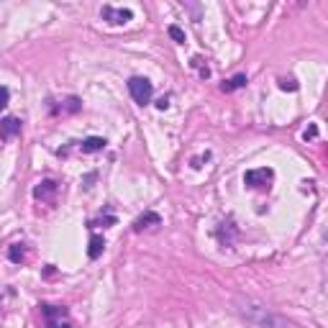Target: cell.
Returning a JSON list of instances; mask_svg holds the SVG:
<instances>
[{
    "label": "cell",
    "instance_id": "obj_4",
    "mask_svg": "<svg viewBox=\"0 0 328 328\" xmlns=\"http://www.w3.org/2000/svg\"><path fill=\"white\" fill-rule=\"evenodd\" d=\"M272 180H274V172H272L269 167L249 170V172H246V177H244V182H246L249 188H254V190H264V188H269V185H272Z\"/></svg>",
    "mask_w": 328,
    "mask_h": 328
},
{
    "label": "cell",
    "instance_id": "obj_11",
    "mask_svg": "<svg viewBox=\"0 0 328 328\" xmlns=\"http://www.w3.org/2000/svg\"><path fill=\"white\" fill-rule=\"evenodd\" d=\"M244 85H246V75H236V77H231V80L223 82V92L239 90V87H244Z\"/></svg>",
    "mask_w": 328,
    "mask_h": 328
},
{
    "label": "cell",
    "instance_id": "obj_7",
    "mask_svg": "<svg viewBox=\"0 0 328 328\" xmlns=\"http://www.w3.org/2000/svg\"><path fill=\"white\" fill-rule=\"evenodd\" d=\"M54 193H57V182H54V180H44V182L34 190V198L44 200V198H52Z\"/></svg>",
    "mask_w": 328,
    "mask_h": 328
},
{
    "label": "cell",
    "instance_id": "obj_12",
    "mask_svg": "<svg viewBox=\"0 0 328 328\" xmlns=\"http://www.w3.org/2000/svg\"><path fill=\"white\" fill-rule=\"evenodd\" d=\"M8 256H11V262H24V256H26V249H24V244H13L11 246V251H8Z\"/></svg>",
    "mask_w": 328,
    "mask_h": 328
},
{
    "label": "cell",
    "instance_id": "obj_17",
    "mask_svg": "<svg viewBox=\"0 0 328 328\" xmlns=\"http://www.w3.org/2000/svg\"><path fill=\"white\" fill-rule=\"evenodd\" d=\"M315 133H318V128H315V126H310V128H308V131H305L302 136H305V138H313Z\"/></svg>",
    "mask_w": 328,
    "mask_h": 328
},
{
    "label": "cell",
    "instance_id": "obj_5",
    "mask_svg": "<svg viewBox=\"0 0 328 328\" xmlns=\"http://www.w3.org/2000/svg\"><path fill=\"white\" fill-rule=\"evenodd\" d=\"M103 18L113 26H121V24H128L133 18V13L128 8H113V6H105L103 8Z\"/></svg>",
    "mask_w": 328,
    "mask_h": 328
},
{
    "label": "cell",
    "instance_id": "obj_2",
    "mask_svg": "<svg viewBox=\"0 0 328 328\" xmlns=\"http://www.w3.org/2000/svg\"><path fill=\"white\" fill-rule=\"evenodd\" d=\"M41 308V318L46 323V328H72V318H69V310L62 308V305H39Z\"/></svg>",
    "mask_w": 328,
    "mask_h": 328
},
{
    "label": "cell",
    "instance_id": "obj_15",
    "mask_svg": "<svg viewBox=\"0 0 328 328\" xmlns=\"http://www.w3.org/2000/svg\"><path fill=\"white\" fill-rule=\"evenodd\" d=\"M8 100H11V92H8V87H3V85H0V110H3V108L8 105Z\"/></svg>",
    "mask_w": 328,
    "mask_h": 328
},
{
    "label": "cell",
    "instance_id": "obj_3",
    "mask_svg": "<svg viewBox=\"0 0 328 328\" xmlns=\"http://www.w3.org/2000/svg\"><path fill=\"white\" fill-rule=\"evenodd\" d=\"M128 92L138 105H146L151 100V95H154V87H151V82L146 77H131L128 80Z\"/></svg>",
    "mask_w": 328,
    "mask_h": 328
},
{
    "label": "cell",
    "instance_id": "obj_8",
    "mask_svg": "<svg viewBox=\"0 0 328 328\" xmlns=\"http://www.w3.org/2000/svg\"><path fill=\"white\" fill-rule=\"evenodd\" d=\"M159 223H161V218L156 213H146L133 223V231H144V228H151V226H159Z\"/></svg>",
    "mask_w": 328,
    "mask_h": 328
},
{
    "label": "cell",
    "instance_id": "obj_14",
    "mask_svg": "<svg viewBox=\"0 0 328 328\" xmlns=\"http://www.w3.org/2000/svg\"><path fill=\"white\" fill-rule=\"evenodd\" d=\"M170 36L177 41V44H185V31L180 26H170Z\"/></svg>",
    "mask_w": 328,
    "mask_h": 328
},
{
    "label": "cell",
    "instance_id": "obj_1",
    "mask_svg": "<svg viewBox=\"0 0 328 328\" xmlns=\"http://www.w3.org/2000/svg\"><path fill=\"white\" fill-rule=\"evenodd\" d=\"M239 310L254 323V325H259V328H297L295 323H290L287 318H282V315H277V313H272L269 308H264V305H259V302H254V300H239Z\"/></svg>",
    "mask_w": 328,
    "mask_h": 328
},
{
    "label": "cell",
    "instance_id": "obj_9",
    "mask_svg": "<svg viewBox=\"0 0 328 328\" xmlns=\"http://www.w3.org/2000/svg\"><path fill=\"white\" fill-rule=\"evenodd\" d=\"M103 149H105V138L100 136H90L82 141V151H103Z\"/></svg>",
    "mask_w": 328,
    "mask_h": 328
},
{
    "label": "cell",
    "instance_id": "obj_10",
    "mask_svg": "<svg viewBox=\"0 0 328 328\" xmlns=\"http://www.w3.org/2000/svg\"><path fill=\"white\" fill-rule=\"evenodd\" d=\"M103 249H105V241H103V236H92V239H90V249H87V256H90V259H98V256L103 254Z\"/></svg>",
    "mask_w": 328,
    "mask_h": 328
},
{
    "label": "cell",
    "instance_id": "obj_18",
    "mask_svg": "<svg viewBox=\"0 0 328 328\" xmlns=\"http://www.w3.org/2000/svg\"><path fill=\"white\" fill-rule=\"evenodd\" d=\"M167 105H170V100H167V98H159V103H156V108H159V110H164Z\"/></svg>",
    "mask_w": 328,
    "mask_h": 328
},
{
    "label": "cell",
    "instance_id": "obj_16",
    "mask_svg": "<svg viewBox=\"0 0 328 328\" xmlns=\"http://www.w3.org/2000/svg\"><path fill=\"white\" fill-rule=\"evenodd\" d=\"M279 87H282V90H297V82H295V80H282Z\"/></svg>",
    "mask_w": 328,
    "mask_h": 328
},
{
    "label": "cell",
    "instance_id": "obj_6",
    "mask_svg": "<svg viewBox=\"0 0 328 328\" xmlns=\"http://www.w3.org/2000/svg\"><path fill=\"white\" fill-rule=\"evenodd\" d=\"M21 133V121L18 118H6L3 123H0V138H3V141H11V138H16Z\"/></svg>",
    "mask_w": 328,
    "mask_h": 328
},
{
    "label": "cell",
    "instance_id": "obj_13",
    "mask_svg": "<svg viewBox=\"0 0 328 328\" xmlns=\"http://www.w3.org/2000/svg\"><path fill=\"white\" fill-rule=\"evenodd\" d=\"M193 67L200 72V77H210V69H208V64H203V59H200V57H195V59H193Z\"/></svg>",
    "mask_w": 328,
    "mask_h": 328
}]
</instances>
